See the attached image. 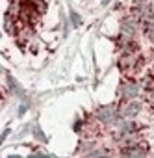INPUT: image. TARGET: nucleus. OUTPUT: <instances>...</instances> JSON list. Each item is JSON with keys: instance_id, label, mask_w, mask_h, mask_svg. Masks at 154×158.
<instances>
[{"instance_id": "nucleus-1", "label": "nucleus", "mask_w": 154, "mask_h": 158, "mask_svg": "<svg viewBox=\"0 0 154 158\" xmlns=\"http://www.w3.org/2000/svg\"><path fill=\"white\" fill-rule=\"evenodd\" d=\"M143 65V58L137 54H121L119 58V69L123 71L124 78H132L134 73Z\"/></svg>"}, {"instance_id": "nucleus-7", "label": "nucleus", "mask_w": 154, "mask_h": 158, "mask_svg": "<svg viewBox=\"0 0 154 158\" xmlns=\"http://www.w3.org/2000/svg\"><path fill=\"white\" fill-rule=\"evenodd\" d=\"M34 4H35V8H37L39 13H43L47 10V2H45V0H34Z\"/></svg>"}, {"instance_id": "nucleus-9", "label": "nucleus", "mask_w": 154, "mask_h": 158, "mask_svg": "<svg viewBox=\"0 0 154 158\" xmlns=\"http://www.w3.org/2000/svg\"><path fill=\"white\" fill-rule=\"evenodd\" d=\"M108 2H110V0H104V4H108Z\"/></svg>"}, {"instance_id": "nucleus-4", "label": "nucleus", "mask_w": 154, "mask_h": 158, "mask_svg": "<svg viewBox=\"0 0 154 158\" xmlns=\"http://www.w3.org/2000/svg\"><path fill=\"white\" fill-rule=\"evenodd\" d=\"M139 110H141V102H137V101H124V102H121V106H119V112H121V115L123 117H134V115H137L139 114Z\"/></svg>"}, {"instance_id": "nucleus-8", "label": "nucleus", "mask_w": 154, "mask_h": 158, "mask_svg": "<svg viewBox=\"0 0 154 158\" xmlns=\"http://www.w3.org/2000/svg\"><path fill=\"white\" fill-rule=\"evenodd\" d=\"M71 21H72V24H74V26H78V24H80V17H78V13L71 11Z\"/></svg>"}, {"instance_id": "nucleus-6", "label": "nucleus", "mask_w": 154, "mask_h": 158, "mask_svg": "<svg viewBox=\"0 0 154 158\" xmlns=\"http://www.w3.org/2000/svg\"><path fill=\"white\" fill-rule=\"evenodd\" d=\"M139 86H141L145 91H154V73L145 74V76H143V80L139 82Z\"/></svg>"}, {"instance_id": "nucleus-3", "label": "nucleus", "mask_w": 154, "mask_h": 158, "mask_svg": "<svg viewBox=\"0 0 154 158\" xmlns=\"http://www.w3.org/2000/svg\"><path fill=\"white\" fill-rule=\"evenodd\" d=\"M150 151H148V145L145 141H139L132 147H123L121 149V156H128V158H137V156H148Z\"/></svg>"}, {"instance_id": "nucleus-2", "label": "nucleus", "mask_w": 154, "mask_h": 158, "mask_svg": "<svg viewBox=\"0 0 154 158\" xmlns=\"http://www.w3.org/2000/svg\"><path fill=\"white\" fill-rule=\"evenodd\" d=\"M137 93H139V84L134 80V78H124V80L119 84V88H117V95H119V99L123 102L136 99Z\"/></svg>"}, {"instance_id": "nucleus-5", "label": "nucleus", "mask_w": 154, "mask_h": 158, "mask_svg": "<svg viewBox=\"0 0 154 158\" xmlns=\"http://www.w3.org/2000/svg\"><path fill=\"white\" fill-rule=\"evenodd\" d=\"M139 52V45L132 39H128L123 47H121V54H137Z\"/></svg>"}]
</instances>
